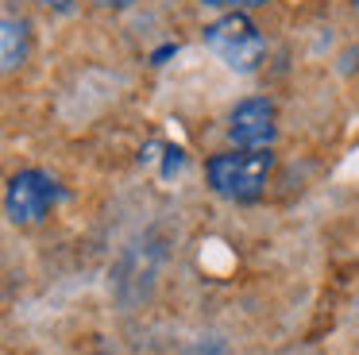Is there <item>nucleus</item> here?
I'll return each instance as SVG.
<instances>
[{"mask_svg": "<svg viewBox=\"0 0 359 355\" xmlns=\"http://www.w3.org/2000/svg\"><path fill=\"white\" fill-rule=\"evenodd\" d=\"M351 4H355V8H359V0H351Z\"/></svg>", "mask_w": 359, "mask_h": 355, "instance_id": "nucleus-11", "label": "nucleus"}, {"mask_svg": "<svg viewBox=\"0 0 359 355\" xmlns=\"http://www.w3.org/2000/svg\"><path fill=\"white\" fill-rule=\"evenodd\" d=\"M182 162H186V154H182V147H166V162H163V178H170L174 170H182Z\"/></svg>", "mask_w": 359, "mask_h": 355, "instance_id": "nucleus-7", "label": "nucleus"}, {"mask_svg": "<svg viewBox=\"0 0 359 355\" xmlns=\"http://www.w3.org/2000/svg\"><path fill=\"white\" fill-rule=\"evenodd\" d=\"M24 62H27V20L24 15H4V23H0V66H4V74H12Z\"/></svg>", "mask_w": 359, "mask_h": 355, "instance_id": "nucleus-5", "label": "nucleus"}, {"mask_svg": "<svg viewBox=\"0 0 359 355\" xmlns=\"http://www.w3.org/2000/svg\"><path fill=\"white\" fill-rule=\"evenodd\" d=\"M39 4H47L50 8V12H74V0H39Z\"/></svg>", "mask_w": 359, "mask_h": 355, "instance_id": "nucleus-9", "label": "nucleus"}, {"mask_svg": "<svg viewBox=\"0 0 359 355\" xmlns=\"http://www.w3.org/2000/svg\"><path fill=\"white\" fill-rule=\"evenodd\" d=\"M274 170V154L271 147L266 151H220L205 162V182L217 197L232 201V205H251V201L263 197L266 178Z\"/></svg>", "mask_w": 359, "mask_h": 355, "instance_id": "nucleus-1", "label": "nucleus"}, {"mask_svg": "<svg viewBox=\"0 0 359 355\" xmlns=\"http://www.w3.org/2000/svg\"><path fill=\"white\" fill-rule=\"evenodd\" d=\"M205 46L236 74H255L266 58V39L243 12H224L205 27Z\"/></svg>", "mask_w": 359, "mask_h": 355, "instance_id": "nucleus-2", "label": "nucleus"}, {"mask_svg": "<svg viewBox=\"0 0 359 355\" xmlns=\"http://www.w3.org/2000/svg\"><path fill=\"white\" fill-rule=\"evenodd\" d=\"M93 4H101V8H112V12H120V8H132L135 0H93Z\"/></svg>", "mask_w": 359, "mask_h": 355, "instance_id": "nucleus-10", "label": "nucleus"}, {"mask_svg": "<svg viewBox=\"0 0 359 355\" xmlns=\"http://www.w3.org/2000/svg\"><path fill=\"white\" fill-rule=\"evenodd\" d=\"M205 8H224V12H248V8H263L266 0H197Z\"/></svg>", "mask_w": 359, "mask_h": 355, "instance_id": "nucleus-6", "label": "nucleus"}, {"mask_svg": "<svg viewBox=\"0 0 359 355\" xmlns=\"http://www.w3.org/2000/svg\"><path fill=\"white\" fill-rule=\"evenodd\" d=\"M62 201V185L55 174L39 166L16 170L4 185V213L12 224H39L43 216H50V208Z\"/></svg>", "mask_w": 359, "mask_h": 355, "instance_id": "nucleus-3", "label": "nucleus"}, {"mask_svg": "<svg viewBox=\"0 0 359 355\" xmlns=\"http://www.w3.org/2000/svg\"><path fill=\"white\" fill-rule=\"evenodd\" d=\"M170 54H178V46H174V43H166V46H158V51L151 54V62H155V66H163V62L170 58Z\"/></svg>", "mask_w": 359, "mask_h": 355, "instance_id": "nucleus-8", "label": "nucleus"}, {"mask_svg": "<svg viewBox=\"0 0 359 355\" xmlns=\"http://www.w3.org/2000/svg\"><path fill=\"white\" fill-rule=\"evenodd\" d=\"M228 139L243 151H266L278 139V108L266 97H248L228 116Z\"/></svg>", "mask_w": 359, "mask_h": 355, "instance_id": "nucleus-4", "label": "nucleus"}]
</instances>
